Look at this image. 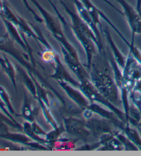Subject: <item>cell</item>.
<instances>
[{
  "instance_id": "31",
  "label": "cell",
  "mask_w": 141,
  "mask_h": 156,
  "mask_svg": "<svg viewBox=\"0 0 141 156\" xmlns=\"http://www.w3.org/2000/svg\"><path fill=\"white\" fill-rule=\"evenodd\" d=\"M102 1L104 2L105 3L107 4V5H109V6H110V7H112V9L115 10V11H116L118 13H119V14L121 15L122 16H123V11H121V10H119L118 9H117V8H116L115 6H114V4H112V2H110L109 1V0H102Z\"/></svg>"
},
{
  "instance_id": "27",
  "label": "cell",
  "mask_w": 141,
  "mask_h": 156,
  "mask_svg": "<svg viewBox=\"0 0 141 156\" xmlns=\"http://www.w3.org/2000/svg\"><path fill=\"white\" fill-rule=\"evenodd\" d=\"M128 47L129 49V52L132 54L133 56L135 58L136 60L141 65V52L138 50V48L136 46H135L134 39H132V42L130 43V44Z\"/></svg>"
},
{
  "instance_id": "1",
  "label": "cell",
  "mask_w": 141,
  "mask_h": 156,
  "mask_svg": "<svg viewBox=\"0 0 141 156\" xmlns=\"http://www.w3.org/2000/svg\"><path fill=\"white\" fill-rule=\"evenodd\" d=\"M99 59V61L94 60V58L92 60L90 68L88 70L90 80L102 95L118 107L122 105V101L119 96L120 91L115 82L112 67L105 56Z\"/></svg>"
},
{
  "instance_id": "13",
  "label": "cell",
  "mask_w": 141,
  "mask_h": 156,
  "mask_svg": "<svg viewBox=\"0 0 141 156\" xmlns=\"http://www.w3.org/2000/svg\"><path fill=\"white\" fill-rule=\"evenodd\" d=\"M61 50L62 54H63L65 62L66 63L67 67L77 76L78 79V81L85 79H90L89 72L87 70L85 67H84V66L80 63L79 60H77V59L73 58L70 55V53L66 49H64L63 47H61Z\"/></svg>"
},
{
  "instance_id": "15",
  "label": "cell",
  "mask_w": 141,
  "mask_h": 156,
  "mask_svg": "<svg viewBox=\"0 0 141 156\" xmlns=\"http://www.w3.org/2000/svg\"><path fill=\"white\" fill-rule=\"evenodd\" d=\"M51 78L55 79L56 80H61V81L66 82L69 83L74 87L78 88L80 85L79 81H76V80L73 79V78L70 76V74L67 72V70L65 68L63 63H61L59 58V56H57L55 61V72L50 76Z\"/></svg>"
},
{
  "instance_id": "12",
  "label": "cell",
  "mask_w": 141,
  "mask_h": 156,
  "mask_svg": "<svg viewBox=\"0 0 141 156\" xmlns=\"http://www.w3.org/2000/svg\"><path fill=\"white\" fill-rule=\"evenodd\" d=\"M58 84L63 89L65 92L67 94L68 97L77 105L81 109H85L88 107L90 103L85 96L81 92L79 89L74 87L66 82L58 80Z\"/></svg>"
},
{
  "instance_id": "29",
  "label": "cell",
  "mask_w": 141,
  "mask_h": 156,
  "mask_svg": "<svg viewBox=\"0 0 141 156\" xmlns=\"http://www.w3.org/2000/svg\"><path fill=\"white\" fill-rule=\"evenodd\" d=\"M31 125H32V131H34V133L35 134H37V136H40L41 138L45 139V136L47 133H46L45 131H44V130L42 129V128L40 127L39 125H38V124L36 122V121H34L33 122H32Z\"/></svg>"
},
{
  "instance_id": "19",
  "label": "cell",
  "mask_w": 141,
  "mask_h": 156,
  "mask_svg": "<svg viewBox=\"0 0 141 156\" xmlns=\"http://www.w3.org/2000/svg\"><path fill=\"white\" fill-rule=\"evenodd\" d=\"M120 131L127 136V138L132 143H134L137 147L138 150L141 151V138L136 129H135L129 123H126L123 126Z\"/></svg>"
},
{
  "instance_id": "9",
  "label": "cell",
  "mask_w": 141,
  "mask_h": 156,
  "mask_svg": "<svg viewBox=\"0 0 141 156\" xmlns=\"http://www.w3.org/2000/svg\"><path fill=\"white\" fill-rule=\"evenodd\" d=\"M0 138L6 140L14 142L16 144H20L24 146L30 147L32 150L39 151H48L50 149L45 145L32 140L25 133H11L9 131L6 132H0Z\"/></svg>"
},
{
  "instance_id": "3",
  "label": "cell",
  "mask_w": 141,
  "mask_h": 156,
  "mask_svg": "<svg viewBox=\"0 0 141 156\" xmlns=\"http://www.w3.org/2000/svg\"><path fill=\"white\" fill-rule=\"evenodd\" d=\"M29 1H31L34 5L35 7L37 8V10H39L40 14L42 15L43 22L45 23L48 30L50 32L56 41L59 43V44L61 45V47H63L64 49H66L73 58L77 59V60H79L78 57L77 50H75V48L68 41L63 30H62L60 24L61 21L59 20V19H56L55 17H53L44 8L41 6V4L37 0H29Z\"/></svg>"
},
{
  "instance_id": "26",
  "label": "cell",
  "mask_w": 141,
  "mask_h": 156,
  "mask_svg": "<svg viewBox=\"0 0 141 156\" xmlns=\"http://www.w3.org/2000/svg\"><path fill=\"white\" fill-rule=\"evenodd\" d=\"M0 98H1L2 101L4 102V103L5 104V105H6L8 111L9 112L10 114L12 115H17V116H19V115H17L15 113L11 104V101H10V98L9 94H8L7 91L5 90L2 86H0Z\"/></svg>"
},
{
  "instance_id": "18",
  "label": "cell",
  "mask_w": 141,
  "mask_h": 156,
  "mask_svg": "<svg viewBox=\"0 0 141 156\" xmlns=\"http://www.w3.org/2000/svg\"><path fill=\"white\" fill-rule=\"evenodd\" d=\"M0 66L6 74L9 76V79L12 83V85L14 87L15 90L17 91V84H16V69L13 65L9 58H7L5 54L3 56L0 55Z\"/></svg>"
},
{
  "instance_id": "6",
  "label": "cell",
  "mask_w": 141,
  "mask_h": 156,
  "mask_svg": "<svg viewBox=\"0 0 141 156\" xmlns=\"http://www.w3.org/2000/svg\"><path fill=\"white\" fill-rule=\"evenodd\" d=\"M63 122L66 132L78 140L87 142L89 137L92 136L91 131L87 127L85 120L69 117L63 118Z\"/></svg>"
},
{
  "instance_id": "7",
  "label": "cell",
  "mask_w": 141,
  "mask_h": 156,
  "mask_svg": "<svg viewBox=\"0 0 141 156\" xmlns=\"http://www.w3.org/2000/svg\"><path fill=\"white\" fill-rule=\"evenodd\" d=\"M80 1L82 2L83 4L86 8V9L88 10V11L92 17V20H93L94 23H95L96 26L99 28L101 34H103V28L101 21H100V19L101 18L103 19V20L105 22H106L108 25H109L111 28L115 31V33L118 34L119 37H120L122 40H123L125 44L127 46H129L130 43H129V41H127L125 37L122 34L121 32L118 30L117 28H116V27L114 25L112 22H111V21L108 19L107 16L105 15L102 11H101L98 8H96L95 6H94L90 0H80Z\"/></svg>"
},
{
  "instance_id": "30",
  "label": "cell",
  "mask_w": 141,
  "mask_h": 156,
  "mask_svg": "<svg viewBox=\"0 0 141 156\" xmlns=\"http://www.w3.org/2000/svg\"><path fill=\"white\" fill-rule=\"evenodd\" d=\"M93 114H94V113L92 112V111H91L90 109H89L88 108L83 109V115L85 120L90 119V118L93 117Z\"/></svg>"
},
{
  "instance_id": "8",
  "label": "cell",
  "mask_w": 141,
  "mask_h": 156,
  "mask_svg": "<svg viewBox=\"0 0 141 156\" xmlns=\"http://www.w3.org/2000/svg\"><path fill=\"white\" fill-rule=\"evenodd\" d=\"M123 9V16L127 20L132 33V39L136 34H141V15L126 0H115Z\"/></svg>"
},
{
  "instance_id": "23",
  "label": "cell",
  "mask_w": 141,
  "mask_h": 156,
  "mask_svg": "<svg viewBox=\"0 0 141 156\" xmlns=\"http://www.w3.org/2000/svg\"><path fill=\"white\" fill-rule=\"evenodd\" d=\"M66 132V129H65L64 125H59L58 127L53 129L52 131L47 133L45 136V140L49 143V147L52 150V146L54 143L56 142L58 140L61 138L62 133Z\"/></svg>"
},
{
  "instance_id": "32",
  "label": "cell",
  "mask_w": 141,
  "mask_h": 156,
  "mask_svg": "<svg viewBox=\"0 0 141 156\" xmlns=\"http://www.w3.org/2000/svg\"><path fill=\"white\" fill-rule=\"evenodd\" d=\"M136 9L141 15V0H136Z\"/></svg>"
},
{
  "instance_id": "4",
  "label": "cell",
  "mask_w": 141,
  "mask_h": 156,
  "mask_svg": "<svg viewBox=\"0 0 141 156\" xmlns=\"http://www.w3.org/2000/svg\"><path fill=\"white\" fill-rule=\"evenodd\" d=\"M79 82L80 85L78 89H79L81 92L85 96V97L88 99L89 103H98L102 106L106 107V108L114 113L123 123H127L125 114L124 112H122L117 107L108 101L103 95H102L99 90L94 87V85L92 84L90 79H85L80 80Z\"/></svg>"
},
{
  "instance_id": "25",
  "label": "cell",
  "mask_w": 141,
  "mask_h": 156,
  "mask_svg": "<svg viewBox=\"0 0 141 156\" xmlns=\"http://www.w3.org/2000/svg\"><path fill=\"white\" fill-rule=\"evenodd\" d=\"M58 56H59L58 53L53 48L49 49L45 48V50L40 53L41 58L46 63H55L56 58Z\"/></svg>"
},
{
  "instance_id": "22",
  "label": "cell",
  "mask_w": 141,
  "mask_h": 156,
  "mask_svg": "<svg viewBox=\"0 0 141 156\" xmlns=\"http://www.w3.org/2000/svg\"><path fill=\"white\" fill-rule=\"evenodd\" d=\"M129 99L132 104L139 110L141 114V79L136 82L129 94Z\"/></svg>"
},
{
  "instance_id": "17",
  "label": "cell",
  "mask_w": 141,
  "mask_h": 156,
  "mask_svg": "<svg viewBox=\"0 0 141 156\" xmlns=\"http://www.w3.org/2000/svg\"><path fill=\"white\" fill-rule=\"evenodd\" d=\"M37 109H34L32 106V103L28 96L25 91L24 93V101L23 105L21 107V116H22L24 119L29 122H33L35 121V115H36Z\"/></svg>"
},
{
  "instance_id": "14",
  "label": "cell",
  "mask_w": 141,
  "mask_h": 156,
  "mask_svg": "<svg viewBox=\"0 0 141 156\" xmlns=\"http://www.w3.org/2000/svg\"><path fill=\"white\" fill-rule=\"evenodd\" d=\"M122 73L123 76L131 78L136 82L141 79V65L130 52L127 56L125 65Z\"/></svg>"
},
{
  "instance_id": "10",
  "label": "cell",
  "mask_w": 141,
  "mask_h": 156,
  "mask_svg": "<svg viewBox=\"0 0 141 156\" xmlns=\"http://www.w3.org/2000/svg\"><path fill=\"white\" fill-rule=\"evenodd\" d=\"M85 124L87 127L91 131L92 136L95 137L98 140L106 135H115L117 131L112 129L111 125L113 124L106 119L98 120L90 118L86 120Z\"/></svg>"
},
{
  "instance_id": "21",
  "label": "cell",
  "mask_w": 141,
  "mask_h": 156,
  "mask_svg": "<svg viewBox=\"0 0 141 156\" xmlns=\"http://www.w3.org/2000/svg\"><path fill=\"white\" fill-rule=\"evenodd\" d=\"M22 127H23V132L25 133L26 136H28L30 138H31L32 140L38 142V143L45 145V146L49 148L50 150H51V149L49 147V143H48V142L46 140L45 138H41L40 136H37V134H35L34 133V131H32V125L31 122H28V121H26V122H24Z\"/></svg>"
},
{
  "instance_id": "16",
  "label": "cell",
  "mask_w": 141,
  "mask_h": 156,
  "mask_svg": "<svg viewBox=\"0 0 141 156\" xmlns=\"http://www.w3.org/2000/svg\"><path fill=\"white\" fill-rule=\"evenodd\" d=\"M103 35L105 37L108 44L110 45L111 50H112L114 58V60L116 61V63H117L118 66L123 69L125 65L127 57L125 56L123 54L120 52V50H119L117 46L116 45L113 39L112 38V36H111L109 30H108L107 28H105V29L103 30Z\"/></svg>"
},
{
  "instance_id": "5",
  "label": "cell",
  "mask_w": 141,
  "mask_h": 156,
  "mask_svg": "<svg viewBox=\"0 0 141 156\" xmlns=\"http://www.w3.org/2000/svg\"><path fill=\"white\" fill-rule=\"evenodd\" d=\"M0 52L8 54L14 58L16 61H18L21 66L27 69L28 73H31L34 75V76H39V72H37L34 68L29 65L28 62L26 61L31 60V57L28 54H24L21 52L20 50L15 48L14 45V41L6 34L4 37L0 38Z\"/></svg>"
},
{
  "instance_id": "20",
  "label": "cell",
  "mask_w": 141,
  "mask_h": 156,
  "mask_svg": "<svg viewBox=\"0 0 141 156\" xmlns=\"http://www.w3.org/2000/svg\"><path fill=\"white\" fill-rule=\"evenodd\" d=\"M9 126L16 129L19 131H23V127L19 123H16L10 118L7 116L4 113L0 112V132H6L9 131Z\"/></svg>"
},
{
  "instance_id": "11",
  "label": "cell",
  "mask_w": 141,
  "mask_h": 156,
  "mask_svg": "<svg viewBox=\"0 0 141 156\" xmlns=\"http://www.w3.org/2000/svg\"><path fill=\"white\" fill-rule=\"evenodd\" d=\"M72 2L74 4L76 9L77 10V14L78 15V16H79L81 18V20H82L84 22H85L88 24L89 28H90L92 30V31L94 32V34L96 35L99 44V53L104 52L103 43V39L101 35L102 34L101 33V31H100L99 28L96 26V24L94 23L93 20H92V17L88 11V10L86 9V8L80 0H72Z\"/></svg>"
},
{
  "instance_id": "28",
  "label": "cell",
  "mask_w": 141,
  "mask_h": 156,
  "mask_svg": "<svg viewBox=\"0 0 141 156\" xmlns=\"http://www.w3.org/2000/svg\"><path fill=\"white\" fill-rule=\"evenodd\" d=\"M21 1L23 2V4H24V6H25L26 9L28 10V11H29L31 13L33 16V17L35 20H36L37 22L39 23H43V20L42 17H39V15H37V13L34 11V10L32 9L31 6H30L29 4H28V0H21Z\"/></svg>"
},
{
  "instance_id": "2",
  "label": "cell",
  "mask_w": 141,
  "mask_h": 156,
  "mask_svg": "<svg viewBox=\"0 0 141 156\" xmlns=\"http://www.w3.org/2000/svg\"><path fill=\"white\" fill-rule=\"evenodd\" d=\"M59 1L67 15L70 16L72 23L71 28L73 33L85 50L87 64L83 66L88 72L90 68L92 58L94 55H97L96 48H98V50L99 49L98 40L92 30L89 28L88 24L81 20L77 13L72 11L63 0H59Z\"/></svg>"
},
{
  "instance_id": "24",
  "label": "cell",
  "mask_w": 141,
  "mask_h": 156,
  "mask_svg": "<svg viewBox=\"0 0 141 156\" xmlns=\"http://www.w3.org/2000/svg\"><path fill=\"white\" fill-rule=\"evenodd\" d=\"M114 136L121 142V143L123 144L124 149L125 151H138V150L137 147L136 146L134 143H132V142L127 138V136L120 130L118 129V131L116 132Z\"/></svg>"
}]
</instances>
